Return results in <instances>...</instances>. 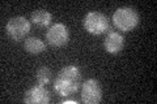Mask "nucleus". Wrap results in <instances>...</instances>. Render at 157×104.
Here are the masks:
<instances>
[{
    "label": "nucleus",
    "instance_id": "nucleus-5",
    "mask_svg": "<svg viewBox=\"0 0 157 104\" xmlns=\"http://www.w3.org/2000/svg\"><path fill=\"white\" fill-rule=\"evenodd\" d=\"M46 41H47V44H50L51 47H55V48L64 47L70 42V30H68L67 25L62 22L51 25L47 29Z\"/></svg>",
    "mask_w": 157,
    "mask_h": 104
},
{
    "label": "nucleus",
    "instance_id": "nucleus-3",
    "mask_svg": "<svg viewBox=\"0 0 157 104\" xmlns=\"http://www.w3.org/2000/svg\"><path fill=\"white\" fill-rule=\"evenodd\" d=\"M82 27L90 35L98 37L110 31V22H109V18L104 13L92 11V12H88L84 16V18H82Z\"/></svg>",
    "mask_w": 157,
    "mask_h": 104
},
{
    "label": "nucleus",
    "instance_id": "nucleus-2",
    "mask_svg": "<svg viewBox=\"0 0 157 104\" xmlns=\"http://www.w3.org/2000/svg\"><path fill=\"white\" fill-rule=\"evenodd\" d=\"M140 21V16L134 8L131 7H122L118 8L113 13V23L118 30L128 33L137 27Z\"/></svg>",
    "mask_w": 157,
    "mask_h": 104
},
{
    "label": "nucleus",
    "instance_id": "nucleus-8",
    "mask_svg": "<svg viewBox=\"0 0 157 104\" xmlns=\"http://www.w3.org/2000/svg\"><path fill=\"white\" fill-rule=\"evenodd\" d=\"M102 44H104V48L107 53H110V55H118V53L122 52V49L124 47V37L121 33L110 30L106 34Z\"/></svg>",
    "mask_w": 157,
    "mask_h": 104
},
{
    "label": "nucleus",
    "instance_id": "nucleus-1",
    "mask_svg": "<svg viewBox=\"0 0 157 104\" xmlns=\"http://www.w3.org/2000/svg\"><path fill=\"white\" fill-rule=\"evenodd\" d=\"M81 83L82 78L80 69L76 65H67L58 73L56 78L54 80L52 88L60 98H68L78 91Z\"/></svg>",
    "mask_w": 157,
    "mask_h": 104
},
{
    "label": "nucleus",
    "instance_id": "nucleus-10",
    "mask_svg": "<svg viewBox=\"0 0 157 104\" xmlns=\"http://www.w3.org/2000/svg\"><path fill=\"white\" fill-rule=\"evenodd\" d=\"M52 14L47 11V9H37L32 13L30 21L38 27H47L51 23Z\"/></svg>",
    "mask_w": 157,
    "mask_h": 104
},
{
    "label": "nucleus",
    "instance_id": "nucleus-11",
    "mask_svg": "<svg viewBox=\"0 0 157 104\" xmlns=\"http://www.w3.org/2000/svg\"><path fill=\"white\" fill-rule=\"evenodd\" d=\"M51 77H52V73H51V69L47 68V66H42L39 68L37 73H36V80L39 85H47V83L51 82Z\"/></svg>",
    "mask_w": 157,
    "mask_h": 104
},
{
    "label": "nucleus",
    "instance_id": "nucleus-9",
    "mask_svg": "<svg viewBox=\"0 0 157 104\" xmlns=\"http://www.w3.org/2000/svg\"><path fill=\"white\" fill-rule=\"evenodd\" d=\"M24 48L29 55H41V53L46 49V43L41 41L39 38L36 37H29L24 42Z\"/></svg>",
    "mask_w": 157,
    "mask_h": 104
},
{
    "label": "nucleus",
    "instance_id": "nucleus-6",
    "mask_svg": "<svg viewBox=\"0 0 157 104\" xmlns=\"http://www.w3.org/2000/svg\"><path fill=\"white\" fill-rule=\"evenodd\" d=\"M80 98L84 104H97L102 100V87L94 78H89L81 83Z\"/></svg>",
    "mask_w": 157,
    "mask_h": 104
},
{
    "label": "nucleus",
    "instance_id": "nucleus-4",
    "mask_svg": "<svg viewBox=\"0 0 157 104\" xmlns=\"http://www.w3.org/2000/svg\"><path fill=\"white\" fill-rule=\"evenodd\" d=\"M30 27L32 23L29 20H26L24 16H16L8 20L6 25V34L9 39L18 42L26 38V35L30 33Z\"/></svg>",
    "mask_w": 157,
    "mask_h": 104
},
{
    "label": "nucleus",
    "instance_id": "nucleus-7",
    "mask_svg": "<svg viewBox=\"0 0 157 104\" xmlns=\"http://www.w3.org/2000/svg\"><path fill=\"white\" fill-rule=\"evenodd\" d=\"M24 103L26 104H47L51 100V94L45 85H34L24 92Z\"/></svg>",
    "mask_w": 157,
    "mask_h": 104
}]
</instances>
